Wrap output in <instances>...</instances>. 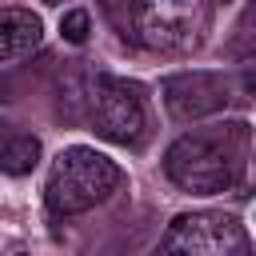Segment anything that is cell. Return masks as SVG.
<instances>
[{
	"label": "cell",
	"mask_w": 256,
	"mask_h": 256,
	"mask_svg": "<svg viewBox=\"0 0 256 256\" xmlns=\"http://www.w3.org/2000/svg\"><path fill=\"white\" fill-rule=\"evenodd\" d=\"M248 164V124H224L208 132H188L164 152V172L176 188L192 196L228 192L240 184Z\"/></svg>",
	"instance_id": "cell-1"
},
{
	"label": "cell",
	"mask_w": 256,
	"mask_h": 256,
	"mask_svg": "<svg viewBox=\"0 0 256 256\" xmlns=\"http://www.w3.org/2000/svg\"><path fill=\"white\" fill-rule=\"evenodd\" d=\"M116 188H120V168L104 152L76 144L52 160L44 192H48V208L56 216H80V212L104 204Z\"/></svg>",
	"instance_id": "cell-2"
},
{
	"label": "cell",
	"mask_w": 256,
	"mask_h": 256,
	"mask_svg": "<svg viewBox=\"0 0 256 256\" xmlns=\"http://www.w3.org/2000/svg\"><path fill=\"white\" fill-rule=\"evenodd\" d=\"M208 8L196 0H156L136 8V36L144 48L164 56H184L204 40Z\"/></svg>",
	"instance_id": "cell-3"
},
{
	"label": "cell",
	"mask_w": 256,
	"mask_h": 256,
	"mask_svg": "<svg viewBox=\"0 0 256 256\" xmlns=\"http://www.w3.org/2000/svg\"><path fill=\"white\" fill-rule=\"evenodd\" d=\"M168 256H252L248 232L224 212H184L168 224Z\"/></svg>",
	"instance_id": "cell-4"
},
{
	"label": "cell",
	"mask_w": 256,
	"mask_h": 256,
	"mask_svg": "<svg viewBox=\"0 0 256 256\" xmlns=\"http://www.w3.org/2000/svg\"><path fill=\"white\" fill-rule=\"evenodd\" d=\"M92 128L112 140V144H140L148 132V116H144V100L128 80L116 76H96L92 80Z\"/></svg>",
	"instance_id": "cell-5"
},
{
	"label": "cell",
	"mask_w": 256,
	"mask_h": 256,
	"mask_svg": "<svg viewBox=\"0 0 256 256\" xmlns=\"http://www.w3.org/2000/svg\"><path fill=\"white\" fill-rule=\"evenodd\" d=\"M164 104L180 124L204 120L228 104V84L212 72H184V76H172L164 84Z\"/></svg>",
	"instance_id": "cell-6"
},
{
	"label": "cell",
	"mask_w": 256,
	"mask_h": 256,
	"mask_svg": "<svg viewBox=\"0 0 256 256\" xmlns=\"http://www.w3.org/2000/svg\"><path fill=\"white\" fill-rule=\"evenodd\" d=\"M40 36H44V28H40L36 12H28V8H0V60L28 56L40 44Z\"/></svg>",
	"instance_id": "cell-7"
},
{
	"label": "cell",
	"mask_w": 256,
	"mask_h": 256,
	"mask_svg": "<svg viewBox=\"0 0 256 256\" xmlns=\"http://www.w3.org/2000/svg\"><path fill=\"white\" fill-rule=\"evenodd\" d=\"M40 164V140L28 132H0V172L28 176Z\"/></svg>",
	"instance_id": "cell-8"
},
{
	"label": "cell",
	"mask_w": 256,
	"mask_h": 256,
	"mask_svg": "<svg viewBox=\"0 0 256 256\" xmlns=\"http://www.w3.org/2000/svg\"><path fill=\"white\" fill-rule=\"evenodd\" d=\"M88 32H92V20H88V12H84V8H72V12H64V16H60V36H64L68 44H84V40H88Z\"/></svg>",
	"instance_id": "cell-9"
}]
</instances>
